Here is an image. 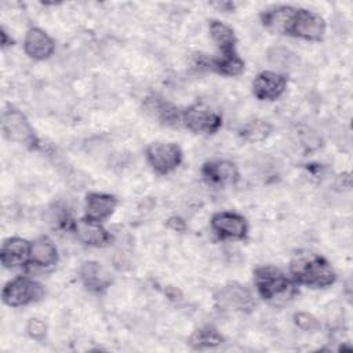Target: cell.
Here are the masks:
<instances>
[{
  "instance_id": "277c9868",
  "label": "cell",
  "mask_w": 353,
  "mask_h": 353,
  "mask_svg": "<svg viewBox=\"0 0 353 353\" xmlns=\"http://www.w3.org/2000/svg\"><path fill=\"white\" fill-rule=\"evenodd\" d=\"M44 296V287L29 277H17L10 280L1 292V299L6 305L18 307L33 302H39Z\"/></svg>"
},
{
  "instance_id": "4fadbf2b",
  "label": "cell",
  "mask_w": 353,
  "mask_h": 353,
  "mask_svg": "<svg viewBox=\"0 0 353 353\" xmlns=\"http://www.w3.org/2000/svg\"><path fill=\"white\" fill-rule=\"evenodd\" d=\"M0 261L4 268H19L30 262V243L21 237L4 240L0 251Z\"/></svg>"
},
{
  "instance_id": "f1b7e54d",
  "label": "cell",
  "mask_w": 353,
  "mask_h": 353,
  "mask_svg": "<svg viewBox=\"0 0 353 353\" xmlns=\"http://www.w3.org/2000/svg\"><path fill=\"white\" fill-rule=\"evenodd\" d=\"M0 36H1V46H3V47H7V46H11V44H12V39L7 36V32H6L4 29H1Z\"/></svg>"
},
{
  "instance_id": "ba28073f",
  "label": "cell",
  "mask_w": 353,
  "mask_h": 353,
  "mask_svg": "<svg viewBox=\"0 0 353 353\" xmlns=\"http://www.w3.org/2000/svg\"><path fill=\"white\" fill-rule=\"evenodd\" d=\"M211 228L215 234L221 239H236L243 240L248 233V223L240 214L222 211L216 212L211 218Z\"/></svg>"
},
{
  "instance_id": "4316f807",
  "label": "cell",
  "mask_w": 353,
  "mask_h": 353,
  "mask_svg": "<svg viewBox=\"0 0 353 353\" xmlns=\"http://www.w3.org/2000/svg\"><path fill=\"white\" fill-rule=\"evenodd\" d=\"M167 226L172 230H176V232H183L186 229V223L182 218L179 216H171L168 221H167Z\"/></svg>"
},
{
  "instance_id": "ffe728a7",
  "label": "cell",
  "mask_w": 353,
  "mask_h": 353,
  "mask_svg": "<svg viewBox=\"0 0 353 353\" xmlns=\"http://www.w3.org/2000/svg\"><path fill=\"white\" fill-rule=\"evenodd\" d=\"M208 28H210V34L215 41V44L218 46V48L222 51V55L236 52L234 51L236 36L230 26H228L226 23L218 19H211Z\"/></svg>"
},
{
  "instance_id": "e0dca14e",
  "label": "cell",
  "mask_w": 353,
  "mask_h": 353,
  "mask_svg": "<svg viewBox=\"0 0 353 353\" xmlns=\"http://www.w3.org/2000/svg\"><path fill=\"white\" fill-rule=\"evenodd\" d=\"M117 203L113 194L91 192L85 196V218L102 222L113 214Z\"/></svg>"
},
{
  "instance_id": "484cf974",
  "label": "cell",
  "mask_w": 353,
  "mask_h": 353,
  "mask_svg": "<svg viewBox=\"0 0 353 353\" xmlns=\"http://www.w3.org/2000/svg\"><path fill=\"white\" fill-rule=\"evenodd\" d=\"M26 331H28L30 338H33L36 341H43L46 338V334H47V327H46V324L41 320L30 319L28 321Z\"/></svg>"
},
{
  "instance_id": "8fae6325",
  "label": "cell",
  "mask_w": 353,
  "mask_h": 353,
  "mask_svg": "<svg viewBox=\"0 0 353 353\" xmlns=\"http://www.w3.org/2000/svg\"><path fill=\"white\" fill-rule=\"evenodd\" d=\"M201 175L208 185L226 186L239 181V171L234 163L228 160H211L201 168Z\"/></svg>"
},
{
  "instance_id": "9c48e42d",
  "label": "cell",
  "mask_w": 353,
  "mask_h": 353,
  "mask_svg": "<svg viewBox=\"0 0 353 353\" xmlns=\"http://www.w3.org/2000/svg\"><path fill=\"white\" fill-rule=\"evenodd\" d=\"M215 301L218 306L223 310L250 312L255 306V302L250 290H247L244 285L239 283H232L222 287L216 292Z\"/></svg>"
},
{
  "instance_id": "6da1fadb",
  "label": "cell",
  "mask_w": 353,
  "mask_h": 353,
  "mask_svg": "<svg viewBox=\"0 0 353 353\" xmlns=\"http://www.w3.org/2000/svg\"><path fill=\"white\" fill-rule=\"evenodd\" d=\"M290 270L295 283L312 288H325L336 280V274L330 262L310 251L295 254Z\"/></svg>"
},
{
  "instance_id": "83f0119b",
  "label": "cell",
  "mask_w": 353,
  "mask_h": 353,
  "mask_svg": "<svg viewBox=\"0 0 353 353\" xmlns=\"http://www.w3.org/2000/svg\"><path fill=\"white\" fill-rule=\"evenodd\" d=\"M164 292H165V295H167L171 301H178V299H181V298H182L181 291H179L178 288H175V287H171V285L165 287Z\"/></svg>"
},
{
  "instance_id": "9a60e30c",
  "label": "cell",
  "mask_w": 353,
  "mask_h": 353,
  "mask_svg": "<svg viewBox=\"0 0 353 353\" xmlns=\"http://www.w3.org/2000/svg\"><path fill=\"white\" fill-rule=\"evenodd\" d=\"M296 14V8L291 6H277L268 8L261 14V21L265 28L280 34H290L291 26Z\"/></svg>"
},
{
  "instance_id": "7402d4cb",
  "label": "cell",
  "mask_w": 353,
  "mask_h": 353,
  "mask_svg": "<svg viewBox=\"0 0 353 353\" xmlns=\"http://www.w3.org/2000/svg\"><path fill=\"white\" fill-rule=\"evenodd\" d=\"M189 345L194 349H205L215 347L223 342V336L212 327H203L196 330L189 336Z\"/></svg>"
},
{
  "instance_id": "5bb4252c",
  "label": "cell",
  "mask_w": 353,
  "mask_h": 353,
  "mask_svg": "<svg viewBox=\"0 0 353 353\" xmlns=\"http://www.w3.org/2000/svg\"><path fill=\"white\" fill-rule=\"evenodd\" d=\"M23 50L28 57L36 61H44L52 55L55 44L43 29L30 28L23 40Z\"/></svg>"
},
{
  "instance_id": "52a82bcc",
  "label": "cell",
  "mask_w": 353,
  "mask_h": 353,
  "mask_svg": "<svg viewBox=\"0 0 353 353\" xmlns=\"http://www.w3.org/2000/svg\"><path fill=\"white\" fill-rule=\"evenodd\" d=\"M290 34L309 41H320L325 34V22L314 11L296 8Z\"/></svg>"
},
{
  "instance_id": "44dd1931",
  "label": "cell",
  "mask_w": 353,
  "mask_h": 353,
  "mask_svg": "<svg viewBox=\"0 0 353 353\" xmlns=\"http://www.w3.org/2000/svg\"><path fill=\"white\" fill-rule=\"evenodd\" d=\"M207 66L214 72L223 76H239L244 70V61L236 54L221 55L219 58H214L207 61Z\"/></svg>"
},
{
  "instance_id": "603a6c76",
  "label": "cell",
  "mask_w": 353,
  "mask_h": 353,
  "mask_svg": "<svg viewBox=\"0 0 353 353\" xmlns=\"http://www.w3.org/2000/svg\"><path fill=\"white\" fill-rule=\"evenodd\" d=\"M272 125L263 120H252L247 123L241 130V137L250 142H259L269 137Z\"/></svg>"
},
{
  "instance_id": "7a4b0ae2",
  "label": "cell",
  "mask_w": 353,
  "mask_h": 353,
  "mask_svg": "<svg viewBox=\"0 0 353 353\" xmlns=\"http://www.w3.org/2000/svg\"><path fill=\"white\" fill-rule=\"evenodd\" d=\"M254 283L259 296L268 302H285L296 294V283L270 265L258 266L254 270Z\"/></svg>"
},
{
  "instance_id": "2e32d148",
  "label": "cell",
  "mask_w": 353,
  "mask_h": 353,
  "mask_svg": "<svg viewBox=\"0 0 353 353\" xmlns=\"http://www.w3.org/2000/svg\"><path fill=\"white\" fill-rule=\"evenodd\" d=\"M79 276L84 287L92 292H103L112 284L109 272L95 261L84 262L79 269Z\"/></svg>"
},
{
  "instance_id": "5b68a950",
  "label": "cell",
  "mask_w": 353,
  "mask_h": 353,
  "mask_svg": "<svg viewBox=\"0 0 353 353\" xmlns=\"http://www.w3.org/2000/svg\"><path fill=\"white\" fill-rule=\"evenodd\" d=\"M183 125L196 134H215L222 125V117L203 102H194L182 110Z\"/></svg>"
},
{
  "instance_id": "7c38bea8",
  "label": "cell",
  "mask_w": 353,
  "mask_h": 353,
  "mask_svg": "<svg viewBox=\"0 0 353 353\" xmlns=\"http://www.w3.org/2000/svg\"><path fill=\"white\" fill-rule=\"evenodd\" d=\"M72 230L76 237L87 245L92 247H105L112 241L110 233L101 225V222L91 221L88 218H81L73 222Z\"/></svg>"
},
{
  "instance_id": "30bf717a",
  "label": "cell",
  "mask_w": 353,
  "mask_h": 353,
  "mask_svg": "<svg viewBox=\"0 0 353 353\" xmlns=\"http://www.w3.org/2000/svg\"><path fill=\"white\" fill-rule=\"evenodd\" d=\"M287 87V77L281 73L263 70L256 74L252 81V94L259 101H274L277 99Z\"/></svg>"
},
{
  "instance_id": "3957f363",
  "label": "cell",
  "mask_w": 353,
  "mask_h": 353,
  "mask_svg": "<svg viewBox=\"0 0 353 353\" xmlns=\"http://www.w3.org/2000/svg\"><path fill=\"white\" fill-rule=\"evenodd\" d=\"M1 128L7 139L25 145L29 149L39 148V138L22 112L15 108H7L1 116Z\"/></svg>"
},
{
  "instance_id": "8992f818",
  "label": "cell",
  "mask_w": 353,
  "mask_h": 353,
  "mask_svg": "<svg viewBox=\"0 0 353 353\" xmlns=\"http://www.w3.org/2000/svg\"><path fill=\"white\" fill-rule=\"evenodd\" d=\"M181 148L172 142H153L146 148V160L159 175L172 172L182 163Z\"/></svg>"
},
{
  "instance_id": "ac0fdd59",
  "label": "cell",
  "mask_w": 353,
  "mask_h": 353,
  "mask_svg": "<svg viewBox=\"0 0 353 353\" xmlns=\"http://www.w3.org/2000/svg\"><path fill=\"white\" fill-rule=\"evenodd\" d=\"M145 109L153 117L159 119L167 125H178L182 123V112L172 103L163 101L157 97H149L145 101Z\"/></svg>"
},
{
  "instance_id": "d6986e66",
  "label": "cell",
  "mask_w": 353,
  "mask_h": 353,
  "mask_svg": "<svg viewBox=\"0 0 353 353\" xmlns=\"http://www.w3.org/2000/svg\"><path fill=\"white\" fill-rule=\"evenodd\" d=\"M30 262L40 268H50L58 262V250L51 239L41 236L30 243Z\"/></svg>"
},
{
  "instance_id": "d4e9b609",
  "label": "cell",
  "mask_w": 353,
  "mask_h": 353,
  "mask_svg": "<svg viewBox=\"0 0 353 353\" xmlns=\"http://www.w3.org/2000/svg\"><path fill=\"white\" fill-rule=\"evenodd\" d=\"M294 323L305 330V331H312V330H317L320 327L317 319L309 313H305V312H298L294 314Z\"/></svg>"
},
{
  "instance_id": "cb8c5ba5",
  "label": "cell",
  "mask_w": 353,
  "mask_h": 353,
  "mask_svg": "<svg viewBox=\"0 0 353 353\" xmlns=\"http://www.w3.org/2000/svg\"><path fill=\"white\" fill-rule=\"evenodd\" d=\"M268 59L272 65L280 68V69H287L292 66L296 62V57L292 51L284 47H273L268 51Z\"/></svg>"
}]
</instances>
